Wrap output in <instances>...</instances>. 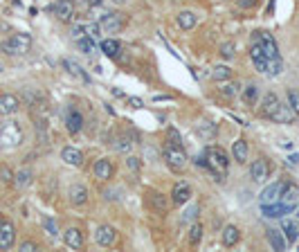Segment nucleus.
Instances as JSON below:
<instances>
[{
	"label": "nucleus",
	"instance_id": "obj_6",
	"mask_svg": "<svg viewBox=\"0 0 299 252\" xmlns=\"http://www.w3.org/2000/svg\"><path fill=\"white\" fill-rule=\"evenodd\" d=\"M254 40L261 45L263 54H266L268 58H279V48H277V43H275V38H272V34H268V32H257Z\"/></svg>",
	"mask_w": 299,
	"mask_h": 252
},
{
	"label": "nucleus",
	"instance_id": "obj_2",
	"mask_svg": "<svg viewBox=\"0 0 299 252\" xmlns=\"http://www.w3.org/2000/svg\"><path fill=\"white\" fill-rule=\"evenodd\" d=\"M23 142V128L18 122H5L0 126V146L2 148H14Z\"/></svg>",
	"mask_w": 299,
	"mask_h": 252
},
{
	"label": "nucleus",
	"instance_id": "obj_1",
	"mask_svg": "<svg viewBox=\"0 0 299 252\" xmlns=\"http://www.w3.org/2000/svg\"><path fill=\"white\" fill-rule=\"evenodd\" d=\"M205 160H207L209 171H212V174L216 176L218 180H221L223 176L227 174V156H225V151H223V148L209 146L207 151H205Z\"/></svg>",
	"mask_w": 299,
	"mask_h": 252
},
{
	"label": "nucleus",
	"instance_id": "obj_19",
	"mask_svg": "<svg viewBox=\"0 0 299 252\" xmlns=\"http://www.w3.org/2000/svg\"><path fill=\"white\" fill-rule=\"evenodd\" d=\"M268 176H270V164H268V160H263V158L254 160V164H252V178L257 180V182H263Z\"/></svg>",
	"mask_w": 299,
	"mask_h": 252
},
{
	"label": "nucleus",
	"instance_id": "obj_52",
	"mask_svg": "<svg viewBox=\"0 0 299 252\" xmlns=\"http://www.w3.org/2000/svg\"><path fill=\"white\" fill-rule=\"evenodd\" d=\"M115 2H126V0H115Z\"/></svg>",
	"mask_w": 299,
	"mask_h": 252
},
{
	"label": "nucleus",
	"instance_id": "obj_24",
	"mask_svg": "<svg viewBox=\"0 0 299 252\" xmlns=\"http://www.w3.org/2000/svg\"><path fill=\"white\" fill-rule=\"evenodd\" d=\"M239 238H241L239 228H234V225H227V228L223 230V246L232 248V246H236V243H239Z\"/></svg>",
	"mask_w": 299,
	"mask_h": 252
},
{
	"label": "nucleus",
	"instance_id": "obj_30",
	"mask_svg": "<svg viewBox=\"0 0 299 252\" xmlns=\"http://www.w3.org/2000/svg\"><path fill=\"white\" fill-rule=\"evenodd\" d=\"M212 76L216 81H227L232 76V68L230 66H216L214 68V72H212Z\"/></svg>",
	"mask_w": 299,
	"mask_h": 252
},
{
	"label": "nucleus",
	"instance_id": "obj_26",
	"mask_svg": "<svg viewBox=\"0 0 299 252\" xmlns=\"http://www.w3.org/2000/svg\"><path fill=\"white\" fill-rule=\"evenodd\" d=\"M70 200H72L74 205H83V202L88 200V189L83 187V184H74V187L70 189Z\"/></svg>",
	"mask_w": 299,
	"mask_h": 252
},
{
	"label": "nucleus",
	"instance_id": "obj_46",
	"mask_svg": "<svg viewBox=\"0 0 299 252\" xmlns=\"http://www.w3.org/2000/svg\"><path fill=\"white\" fill-rule=\"evenodd\" d=\"M20 250L23 252H34V250H38V246L34 241H25V243H20Z\"/></svg>",
	"mask_w": 299,
	"mask_h": 252
},
{
	"label": "nucleus",
	"instance_id": "obj_43",
	"mask_svg": "<svg viewBox=\"0 0 299 252\" xmlns=\"http://www.w3.org/2000/svg\"><path fill=\"white\" fill-rule=\"evenodd\" d=\"M221 54H223L225 58H232V56H234V45H232V43H225V45L221 48Z\"/></svg>",
	"mask_w": 299,
	"mask_h": 252
},
{
	"label": "nucleus",
	"instance_id": "obj_32",
	"mask_svg": "<svg viewBox=\"0 0 299 252\" xmlns=\"http://www.w3.org/2000/svg\"><path fill=\"white\" fill-rule=\"evenodd\" d=\"M79 50H81V52H86V54H95V43H92V38L88 34L79 38Z\"/></svg>",
	"mask_w": 299,
	"mask_h": 252
},
{
	"label": "nucleus",
	"instance_id": "obj_34",
	"mask_svg": "<svg viewBox=\"0 0 299 252\" xmlns=\"http://www.w3.org/2000/svg\"><path fill=\"white\" fill-rule=\"evenodd\" d=\"M151 205H153L155 210H160V212L167 210V200L162 198V194H151Z\"/></svg>",
	"mask_w": 299,
	"mask_h": 252
},
{
	"label": "nucleus",
	"instance_id": "obj_53",
	"mask_svg": "<svg viewBox=\"0 0 299 252\" xmlns=\"http://www.w3.org/2000/svg\"><path fill=\"white\" fill-rule=\"evenodd\" d=\"M297 218H299V214H297Z\"/></svg>",
	"mask_w": 299,
	"mask_h": 252
},
{
	"label": "nucleus",
	"instance_id": "obj_47",
	"mask_svg": "<svg viewBox=\"0 0 299 252\" xmlns=\"http://www.w3.org/2000/svg\"><path fill=\"white\" fill-rule=\"evenodd\" d=\"M86 34L90 36V38H97V36H99V27H97V25H88L86 27Z\"/></svg>",
	"mask_w": 299,
	"mask_h": 252
},
{
	"label": "nucleus",
	"instance_id": "obj_7",
	"mask_svg": "<svg viewBox=\"0 0 299 252\" xmlns=\"http://www.w3.org/2000/svg\"><path fill=\"white\" fill-rule=\"evenodd\" d=\"M286 189V182H272L270 187H266L261 192V196H259V202L261 205H272V202H279L281 194H284Z\"/></svg>",
	"mask_w": 299,
	"mask_h": 252
},
{
	"label": "nucleus",
	"instance_id": "obj_10",
	"mask_svg": "<svg viewBox=\"0 0 299 252\" xmlns=\"http://www.w3.org/2000/svg\"><path fill=\"white\" fill-rule=\"evenodd\" d=\"M20 108V99L11 92L0 94V115H14Z\"/></svg>",
	"mask_w": 299,
	"mask_h": 252
},
{
	"label": "nucleus",
	"instance_id": "obj_13",
	"mask_svg": "<svg viewBox=\"0 0 299 252\" xmlns=\"http://www.w3.org/2000/svg\"><path fill=\"white\" fill-rule=\"evenodd\" d=\"M171 198H173V205H182L191 198V184L189 182H178L171 192Z\"/></svg>",
	"mask_w": 299,
	"mask_h": 252
},
{
	"label": "nucleus",
	"instance_id": "obj_15",
	"mask_svg": "<svg viewBox=\"0 0 299 252\" xmlns=\"http://www.w3.org/2000/svg\"><path fill=\"white\" fill-rule=\"evenodd\" d=\"M101 27H104L106 32H110V34L119 32V30L124 27V18H122V14H106V16L101 18Z\"/></svg>",
	"mask_w": 299,
	"mask_h": 252
},
{
	"label": "nucleus",
	"instance_id": "obj_23",
	"mask_svg": "<svg viewBox=\"0 0 299 252\" xmlns=\"http://www.w3.org/2000/svg\"><path fill=\"white\" fill-rule=\"evenodd\" d=\"M65 124H68V130H70L72 135H74V133H79V130H81V126H83V117H81V112H77V110H72V108H70Z\"/></svg>",
	"mask_w": 299,
	"mask_h": 252
},
{
	"label": "nucleus",
	"instance_id": "obj_9",
	"mask_svg": "<svg viewBox=\"0 0 299 252\" xmlns=\"http://www.w3.org/2000/svg\"><path fill=\"white\" fill-rule=\"evenodd\" d=\"M52 12H54V16L59 18L61 22H70L74 16V2L72 0H59V2L52 7Z\"/></svg>",
	"mask_w": 299,
	"mask_h": 252
},
{
	"label": "nucleus",
	"instance_id": "obj_16",
	"mask_svg": "<svg viewBox=\"0 0 299 252\" xmlns=\"http://www.w3.org/2000/svg\"><path fill=\"white\" fill-rule=\"evenodd\" d=\"M295 115H297V112H295L290 106H281V104H279L277 110L270 115V120L277 122V124H290V122L295 120Z\"/></svg>",
	"mask_w": 299,
	"mask_h": 252
},
{
	"label": "nucleus",
	"instance_id": "obj_36",
	"mask_svg": "<svg viewBox=\"0 0 299 252\" xmlns=\"http://www.w3.org/2000/svg\"><path fill=\"white\" fill-rule=\"evenodd\" d=\"M200 236H203V225H198V223H196L194 228H191V234H189V241H191V246H198Z\"/></svg>",
	"mask_w": 299,
	"mask_h": 252
},
{
	"label": "nucleus",
	"instance_id": "obj_50",
	"mask_svg": "<svg viewBox=\"0 0 299 252\" xmlns=\"http://www.w3.org/2000/svg\"><path fill=\"white\" fill-rule=\"evenodd\" d=\"M288 160H290V164H299V156H290Z\"/></svg>",
	"mask_w": 299,
	"mask_h": 252
},
{
	"label": "nucleus",
	"instance_id": "obj_22",
	"mask_svg": "<svg viewBox=\"0 0 299 252\" xmlns=\"http://www.w3.org/2000/svg\"><path fill=\"white\" fill-rule=\"evenodd\" d=\"M63 68L70 72V74H74V76H77V79L86 81V84H88V81H90V76H88V72L83 70V68L79 66V63H74L72 58H65V61H63Z\"/></svg>",
	"mask_w": 299,
	"mask_h": 252
},
{
	"label": "nucleus",
	"instance_id": "obj_48",
	"mask_svg": "<svg viewBox=\"0 0 299 252\" xmlns=\"http://www.w3.org/2000/svg\"><path fill=\"white\" fill-rule=\"evenodd\" d=\"M126 164L131 166L133 171H135V169H140V160H137V158H128V160H126Z\"/></svg>",
	"mask_w": 299,
	"mask_h": 252
},
{
	"label": "nucleus",
	"instance_id": "obj_45",
	"mask_svg": "<svg viewBox=\"0 0 299 252\" xmlns=\"http://www.w3.org/2000/svg\"><path fill=\"white\" fill-rule=\"evenodd\" d=\"M72 36L74 38H81V36H86V25H77V27H72Z\"/></svg>",
	"mask_w": 299,
	"mask_h": 252
},
{
	"label": "nucleus",
	"instance_id": "obj_25",
	"mask_svg": "<svg viewBox=\"0 0 299 252\" xmlns=\"http://www.w3.org/2000/svg\"><path fill=\"white\" fill-rule=\"evenodd\" d=\"M279 97H277V94H266V97H263V106H261V112H263V115H266V117H270L272 115V112H275L277 110V106H279Z\"/></svg>",
	"mask_w": 299,
	"mask_h": 252
},
{
	"label": "nucleus",
	"instance_id": "obj_8",
	"mask_svg": "<svg viewBox=\"0 0 299 252\" xmlns=\"http://www.w3.org/2000/svg\"><path fill=\"white\" fill-rule=\"evenodd\" d=\"M16 241V230L9 220H0V250H9Z\"/></svg>",
	"mask_w": 299,
	"mask_h": 252
},
{
	"label": "nucleus",
	"instance_id": "obj_33",
	"mask_svg": "<svg viewBox=\"0 0 299 252\" xmlns=\"http://www.w3.org/2000/svg\"><path fill=\"white\" fill-rule=\"evenodd\" d=\"M14 178H16V182H18V187H27V184L32 182V171L23 169V171H18Z\"/></svg>",
	"mask_w": 299,
	"mask_h": 252
},
{
	"label": "nucleus",
	"instance_id": "obj_20",
	"mask_svg": "<svg viewBox=\"0 0 299 252\" xmlns=\"http://www.w3.org/2000/svg\"><path fill=\"white\" fill-rule=\"evenodd\" d=\"M61 158H63V162L70 166H79L83 162V153L74 146H65L63 151H61Z\"/></svg>",
	"mask_w": 299,
	"mask_h": 252
},
{
	"label": "nucleus",
	"instance_id": "obj_12",
	"mask_svg": "<svg viewBox=\"0 0 299 252\" xmlns=\"http://www.w3.org/2000/svg\"><path fill=\"white\" fill-rule=\"evenodd\" d=\"M115 236H117V232H115V228H110V225H99L95 232V241L99 243L101 248H108L113 246Z\"/></svg>",
	"mask_w": 299,
	"mask_h": 252
},
{
	"label": "nucleus",
	"instance_id": "obj_4",
	"mask_svg": "<svg viewBox=\"0 0 299 252\" xmlns=\"http://www.w3.org/2000/svg\"><path fill=\"white\" fill-rule=\"evenodd\" d=\"M164 160H167V164L171 166L173 171H182L187 166L185 151H182V146H176V144H169V146L164 148Z\"/></svg>",
	"mask_w": 299,
	"mask_h": 252
},
{
	"label": "nucleus",
	"instance_id": "obj_44",
	"mask_svg": "<svg viewBox=\"0 0 299 252\" xmlns=\"http://www.w3.org/2000/svg\"><path fill=\"white\" fill-rule=\"evenodd\" d=\"M198 133L203 135V138H209V135H214V133H216V128H214V126H209V128H207V126H203V124H200V126H198Z\"/></svg>",
	"mask_w": 299,
	"mask_h": 252
},
{
	"label": "nucleus",
	"instance_id": "obj_51",
	"mask_svg": "<svg viewBox=\"0 0 299 252\" xmlns=\"http://www.w3.org/2000/svg\"><path fill=\"white\" fill-rule=\"evenodd\" d=\"M88 2H90L92 7H97V4H101V2H104V0H88Z\"/></svg>",
	"mask_w": 299,
	"mask_h": 252
},
{
	"label": "nucleus",
	"instance_id": "obj_27",
	"mask_svg": "<svg viewBox=\"0 0 299 252\" xmlns=\"http://www.w3.org/2000/svg\"><path fill=\"white\" fill-rule=\"evenodd\" d=\"M178 25H180L182 30H191V27H196V14L194 12H180L178 14Z\"/></svg>",
	"mask_w": 299,
	"mask_h": 252
},
{
	"label": "nucleus",
	"instance_id": "obj_21",
	"mask_svg": "<svg viewBox=\"0 0 299 252\" xmlns=\"http://www.w3.org/2000/svg\"><path fill=\"white\" fill-rule=\"evenodd\" d=\"M268 241L275 250H286L288 248V241H286V234H281V230H268Z\"/></svg>",
	"mask_w": 299,
	"mask_h": 252
},
{
	"label": "nucleus",
	"instance_id": "obj_41",
	"mask_svg": "<svg viewBox=\"0 0 299 252\" xmlns=\"http://www.w3.org/2000/svg\"><path fill=\"white\" fill-rule=\"evenodd\" d=\"M43 225H45V230L50 232V236H56V234H59V232H56V223L52 218H45V220H43Z\"/></svg>",
	"mask_w": 299,
	"mask_h": 252
},
{
	"label": "nucleus",
	"instance_id": "obj_42",
	"mask_svg": "<svg viewBox=\"0 0 299 252\" xmlns=\"http://www.w3.org/2000/svg\"><path fill=\"white\" fill-rule=\"evenodd\" d=\"M169 140H171V142H169V144H176V146H180V133H178V130L176 128H169Z\"/></svg>",
	"mask_w": 299,
	"mask_h": 252
},
{
	"label": "nucleus",
	"instance_id": "obj_3",
	"mask_svg": "<svg viewBox=\"0 0 299 252\" xmlns=\"http://www.w3.org/2000/svg\"><path fill=\"white\" fill-rule=\"evenodd\" d=\"M29 48H32V36L29 34H14L11 38L2 40V45H0V50L9 54V56H20V54L29 52Z\"/></svg>",
	"mask_w": 299,
	"mask_h": 252
},
{
	"label": "nucleus",
	"instance_id": "obj_37",
	"mask_svg": "<svg viewBox=\"0 0 299 252\" xmlns=\"http://www.w3.org/2000/svg\"><path fill=\"white\" fill-rule=\"evenodd\" d=\"M236 88H239V84H232V81H230V84H223L221 92L225 94V97H234V94H236Z\"/></svg>",
	"mask_w": 299,
	"mask_h": 252
},
{
	"label": "nucleus",
	"instance_id": "obj_39",
	"mask_svg": "<svg viewBox=\"0 0 299 252\" xmlns=\"http://www.w3.org/2000/svg\"><path fill=\"white\" fill-rule=\"evenodd\" d=\"M0 180L2 182H11L14 180V174L9 171V166H0Z\"/></svg>",
	"mask_w": 299,
	"mask_h": 252
},
{
	"label": "nucleus",
	"instance_id": "obj_40",
	"mask_svg": "<svg viewBox=\"0 0 299 252\" xmlns=\"http://www.w3.org/2000/svg\"><path fill=\"white\" fill-rule=\"evenodd\" d=\"M115 151H119V153H128V151H131V142H128V140H119V142L115 144Z\"/></svg>",
	"mask_w": 299,
	"mask_h": 252
},
{
	"label": "nucleus",
	"instance_id": "obj_29",
	"mask_svg": "<svg viewBox=\"0 0 299 252\" xmlns=\"http://www.w3.org/2000/svg\"><path fill=\"white\" fill-rule=\"evenodd\" d=\"M119 43L117 40H113V38H106V40H101V52L104 54H108V56H117V52H119Z\"/></svg>",
	"mask_w": 299,
	"mask_h": 252
},
{
	"label": "nucleus",
	"instance_id": "obj_31",
	"mask_svg": "<svg viewBox=\"0 0 299 252\" xmlns=\"http://www.w3.org/2000/svg\"><path fill=\"white\" fill-rule=\"evenodd\" d=\"M257 97H259V88H257V86H248V88L243 90V102L250 104V106L257 104Z\"/></svg>",
	"mask_w": 299,
	"mask_h": 252
},
{
	"label": "nucleus",
	"instance_id": "obj_35",
	"mask_svg": "<svg viewBox=\"0 0 299 252\" xmlns=\"http://www.w3.org/2000/svg\"><path fill=\"white\" fill-rule=\"evenodd\" d=\"M288 106L299 115V92L297 90H288Z\"/></svg>",
	"mask_w": 299,
	"mask_h": 252
},
{
	"label": "nucleus",
	"instance_id": "obj_38",
	"mask_svg": "<svg viewBox=\"0 0 299 252\" xmlns=\"http://www.w3.org/2000/svg\"><path fill=\"white\" fill-rule=\"evenodd\" d=\"M196 214H198V205H191L189 210L185 212V216H182V223H191V220L196 218Z\"/></svg>",
	"mask_w": 299,
	"mask_h": 252
},
{
	"label": "nucleus",
	"instance_id": "obj_5",
	"mask_svg": "<svg viewBox=\"0 0 299 252\" xmlns=\"http://www.w3.org/2000/svg\"><path fill=\"white\" fill-rule=\"evenodd\" d=\"M250 56H252V61H254V68H257L261 74H268V76H270V61H272V58H268L266 54H263L261 45H259L257 40H254L252 48H250Z\"/></svg>",
	"mask_w": 299,
	"mask_h": 252
},
{
	"label": "nucleus",
	"instance_id": "obj_17",
	"mask_svg": "<svg viewBox=\"0 0 299 252\" xmlns=\"http://www.w3.org/2000/svg\"><path fill=\"white\" fill-rule=\"evenodd\" d=\"M281 232L286 234V241L293 243L299 238V218L293 220V218H284V223H281Z\"/></svg>",
	"mask_w": 299,
	"mask_h": 252
},
{
	"label": "nucleus",
	"instance_id": "obj_18",
	"mask_svg": "<svg viewBox=\"0 0 299 252\" xmlns=\"http://www.w3.org/2000/svg\"><path fill=\"white\" fill-rule=\"evenodd\" d=\"M92 171H95V176L99 180H110L113 178V164H110V160H106V158L97 160L95 166H92Z\"/></svg>",
	"mask_w": 299,
	"mask_h": 252
},
{
	"label": "nucleus",
	"instance_id": "obj_49",
	"mask_svg": "<svg viewBox=\"0 0 299 252\" xmlns=\"http://www.w3.org/2000/svg\"><path fill=\"white\" fill-rule=\"evenodd\" d=\"M128 104H131L133 108H140L142 106V99H128Z\"/></svg>",
	"mask_w": 299,
	"mask_h": 252
},
{
	"label": "nucleus",
	"instance_id": "obj_28",
	"mask_svg": "<svg viewBox=\"0 0 299 252\" xmlns=\"http://www.w3.org/2000/svg\"><path fill=\"white\" fill-rule=\"evenodd\" d=\"M232 153H234V158L239 162H245V158H248V144H245V140H236L234 146H232Z\"/></svg>",
	"mask_w": 299,
	"mask_h": 252
},
{
	"label": "nucleus",
	"instance_id": "obj_14",
	"mask_svg": "<svg viewBox=\"0 0 299 252\" xmlns=\"http://www.w3.org/2000/svg\"><path fill=\"white\" fill-rule=\"evenodd\" d=\"M63 241H65V246H68V248H72V250H79V248H83V232H81L79 228L65 230Z\"/></svg>",
	"mask_w": 299,
	"mask_h": 252
},
{
	"label": "nucleus",
	"instance_id": "obj_11",
	"mask_svg": "<svg viewBox=\"0 0 299 252\" xmlns=\"http://www.w3.org/2000/svg\"><path fill=\"white\" fill-rule=\"evenodd\" d=\"M261 212L263 216H268V218H284L286 214H290L293 212V207L284 205V202H272V205H261Z\"/></svg>",
	"mask_w": 299,
	"mask_h": 252
}]
</instances>
